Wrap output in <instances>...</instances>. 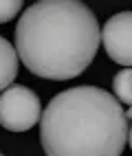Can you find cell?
<instances>
[{
    "mask_svg": "<svg viewBox=\"0 0 132 156\" xmlns=\"http://www.w3.org/2000/svg\"><path fill=\"white\" fill-rule=\"evenodd\" d=\"M99 40V22L82 0H37L18 20L16 53L33 75L64 81L90 66Z\"/></svg>",
    "mask_w": 132,
    "mask_h": 156,
    "instance_id": "1",
    "label": "cell"
},
{
    "mask_svg": "<svg viewBox=\"0 0 132 156\" xmlns=\"http://www.w3.org/2000/svg\"><path fill=\"white\" fill-rule=\"evenodd\" d=\"M40 141L46 156H121L128 143L126 110L104 88H68L42 112Z\"/></svg>",
    "mask_w": 132,
    "mask_h": 156,
    "instance_id": "2",
    "label": "cell"
},
{
    "mask_svg": "<svg viewBox=\"0 0 132 156\" xmlns=\"http://www.w3.org/2000/svg\"><path fill=\"white\" fill-rule=\"evenodd\" d=\"M42 117L37 95L27 86H9L0 95V126L11 132L31 130Z\"/></svg>",
    "mask_w": 132,
    "mask_h": 156,
    "instance_id": "3",
    "label": "cell"
},
{
    "mask_svg": "<svg viewBox=\"0 0 132 156\" xmlns=\"http://www.w3.org/2000/svg\"><path fill=\"white\" fill-rule=\"evenodd\" d=\"M101 42L108 57L117 64L132 66V11H121L106 20L101 29Z\"/></svg>",
    "mask_w": 132,
    "mask_h": 156,
    "instance_id": "4",
    "label": "cell"
},
{
    "mask_svg": "<svg viewBox=\"0 0 132 156\" xmlns=\"http://www.w3.org/2000/svg\"><path fill=\"white\" fill-rule=\"evenodd\" d=\"M18 75V53L9 40L0 35V90L11 86V81Z\"/></svg>",
    "mask_w": 132,
    "mask_h": 156,
    "instance_id": "5",
    "label": "cell"
},
{
    "mask_svg": "<svg viewBox=\"0 0 132 156\" xmlns=\"http://www.w3.org/2000/svg\"><path fill=\"white\" fill-rule=\"evenodd\" d=\"M112 90L119 103H126V106H132V66L119 70L115 79H112Z\"/></svg>",
    "mask_w": 132,
    "mask_h": 156,
    "instance_id": "6",
    "label": "cell"
},
{
    "mask_svg": "<svg viewBox=\"0 0 132 156\" xmlns=\"http://www.w3.org/2000/svg\"><path fill=\"white\" fill-rule=\"evenodd\" d=\"M22 2L24 0H0V24L13 20L22 9Z\"/></svg>",
    "mask_w": 132,
    "mask_h": 156,
    "instance_id": "7",
    "label": "cell"
},
{
    "mask_svg": "<svg viewBox=\"0 0 132 156\" xmlns=\"http://www.w3.org/2000/svg\"><path fill=\"white\" fill-rule=\"evenodd\" d=\"M128 143H130V147H132V126L128 128Z\"/></svg>",
    "mask_w": 132,
    "mask_h": 156,
    "instance_id": "8",
    "label": "cell"
},
{
    "mask_svg": "<svg viewBox=\"0 0 132 156\" xmlns=\"http://www.w3.org/2000/svg\"><path fill=\"white\" fill-rule=\"evenodd\" d=\"M126 119H132V106L128 108V112H126Z\"/></svg>",
    "mask_w": 132,
    "mask_h": 156,
    "instance_id": "9",
    "label": "cell"
},
{
    "mask_svg": "<svg viewBox=\"0 0 132 156\" xmlns=\"http://www.w3.org/2000/svg\"><path fill=\"white\" fill-rule=\"evenodd\" d=\"M0 156H5V154H0Z\"/></svg>",
    "mask_w": 132,
    "mask_h": 156,
    "instance_id": "10",
    "label": "cell"
}]
</instances>
